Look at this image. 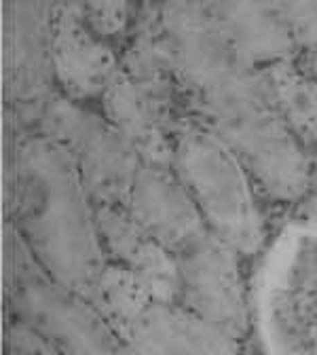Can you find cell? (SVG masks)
I'll return each mask as SVG.
<instances>
[{
	"label": "cell",
	"instance_id": "15",
	"mask_svg": "<svg viewBox=\"0 0 317 355\" xmlns=\"http://www.w3.org/2000/svg\"><path fill=\"white\" fill-rule=\"evenodd\" d=\"M273 83L280 106L296 136L317 142V76L298 62H282L264 68Z\"/></svg>",
	"mask_w": 317,
	"mask_h": 355
},
{
	"label": "cell",
	"instance_id": "5",
	"mask_svg": "<svg viewBox=\"0 0 317 355\" xmlns=\"http://www.w3.org/2000/svg\"><path fill=\"white\" fill-rule=\"evenodd\" d=\"M36 129L68 150L96 205L127 203L142 159L104 114L55 94Z\"/></svg>",
	"mask_w": 317,
	"mask_h": 355
},
{
	"label": "cell",
	"instance_id": "17",
	"mask_svg": "<svg viewBox=\"0 0 317 355\" xmlns=\"http://www.w3.org/2000/svg\"><path fill=\"white\" fill-rule=\"evenodd\" d=\"M298 49H317V0H280Z\"/></svg>",
	"mask_w": 317,
	"mask_h": 355
},
{
	"label": "cell",
	"instance_id": "19",
	"mask_svg": "<svg viewBox=\"0 0 317 355\" xmlns=\"http://www.w3.org/2000/svg\"><path fill=\"white\" fill-rule=\"evenodd\" d=\"M298 64H300L307 72H311V74H315V76H317V49H313V51H305Z\"/></svg>",
	"mask_w": 317,
	"mask_h": 355
},
{
	"label": "cell",
	"instance_id": "4",
	"mask_svg": "<svg viewBox=\"0 0 317 355\" xmlns=\"http://www.w3.org/2000/svg\"><path fill=\"white\" fill-rule=\"evenodd\" d=\"M9 231L13 315L47 336L60 353H127L94 302L44 271L11 222Z\"/></svg>",
	"mask_w": 317,
	"mask_h": 355
},
{
	"label": "cell",
	"instance_id": "14",
	"mask_svg": "<svg viewBox=\"0 0 317 355\" xmlns=\"http://www.w3.org/2000/svg\"><path fill=\"white\" fill-rule=\"evenodd\" d=\"M89 300L94 302L100 315L125 345L129 330L142 318V313L155 300V296L133 271L125 269L123 264L108 260L92 294H89Z\"/></svg>",
	"mask_w": 317,
	"mask_h": 355
},
{
	"label": "cell",
	"instance_id": "12",
	"mask_svg": "<svg viewBox=\"0 0 317 355\" xmlns=\"http://www.w3.org/2000/svg\"><path fill=\"white\" fill-rule=\"evenodd\" d=\"M127 353H235L241 343L218 330L180 300H153L125 338Z\"/></svg>",
	"mask_w": 317,
	"mask_h": 355
},
{
	"label": "cell",
	"instance_id": "2",
	"mask_svg": "<svg viewBox=\"0 0 317 355\" xmlns=\"http://www.w3.org/2000/svg\"><path fill=\"white\" fill-rule=\"evenodd\" d=\"M7 201L38 264L53 279L89 298L108 264L98 205L68 150L42 131L9 142Z\"/></svg>",
	"mask_w": 317,
	"mask_h": 355
},
{
	"label": "cell",
	"instance_id": "3",
	"mask_svg": "<svg viewBox=\"0 0 317 355\" xmlns=\"http://www.w3.org/2000/svg\"><path fill=\"white\" fill-rule=\"evenodd\" d=\"M171 167L187 187L212 233L243 258L264 243V218L252 173L235 150L197 116H180L171 127Z\"/></svg>",
	"mask_w": 317,
	"mask_h": 355
},
{
	"label": "cell",
	"instance_id": "6",
	"mask_svg": "<svg viewBox=\"0 0 317 355\" xmlns=\"http://www.w3.org/2000/svg\"><path fill=\"white\" fill-rule=\"evenodd\" d=\"M55 0H5V96L22 125L38 123L55 92L51 70Z\"/></svg>",
	"mask_w": 317,
	"mask_h": 355
},
{
	"label": "cell",
	"instance_id": "10",
	"mask_svg": "<svg viewBox=\"0 0 317 355\" xmlns=\"http://www.w3.org/2000/svg\"><path fill=\"white\" fill-rule=\"evenodd\" d=\"M201 13L254 64L296 58L298 44L280 0H193Z\"/></svg>",
	"mask_w": 317,
	"mask_h": 355
},
{
	"label": "cell",
	"instance_id": "8",
	"mask_svg": "<svg viewBox=\"0 0 317 355\" xmlns=\"http://www.w3.org/2000/svg\"><path fill=\"white\" fill-rule=\"evenodd\" d=\"M119 64L112 44L78 17L70 0H55L51 70L58 94L80 104L100 100Z\"/></svg>",
	"mask_w": 317,
	"mask_h": 355
},
{
	"label": "cell",
	"instance_id": "16",
	"mask_svg": "<svg viewBox=\"0 0 317 355\" xmlns=\"http://www.w3.org/2000/svg\"><path fill=\"white\" fill-rule=\"evenodd\" d=\"M70 5L78 17L112 47L121 42L125 47L142 9L140 0H70Z\"/></svg>",
	"mask_w": 317,
	"mask_h": 355
},
{
	"label": "cell",
	"instance_id": "13",
	"mask_svg": "<svg viewBox=\"0 0 317 355\" xmlns=\"http://www.w3.org/2000/svg\"><path fill=\"white\" fill-rule=\"evenodd\" d=\"M102 114L148 163L171 165L173 119L119 64L100 98Z\"/></svg>",
	"mask_w": 317,
	"mask_h": 355
},
{
	"label": "cell",
	"instance_id": "1",
	"mask_svg": "<svg viewBox=\"0 0 317 355\" xmlns=\"http://www.w3.org/2000/svg\"><path fill=\"white\" fill-rule=\"evenodd\" d=\"M159 11L193 116L235 150L262 195L300 199L311 184V163L266 70L246 58L193 0H159Z\"/></svg>",
	"mask_w": 317,
	"mask_h": 355
},
{
	"label": "cell",
	"instance_id": "9",
	"mask_svg": "<svg viewBox=\"0 0 317 355\" xmlns=\"http://www.w3.org/2000/svg\"><path fill=\"white\" fill-rule=\"evenodd\" d=\"M125 207L173 254L207 231L187 187L175 169L165 163H140Z\"/></svg>",
	"mask_w": 317,
	"mask_h": 355
},
{
	"label": "cell",
	"instance_id": "18",
	"mask_svg": "<svg viewBox=\"0 0 317 355\" xmlns=\"http://www.w3.org/2000/svg\"><path fill=\"white\" fill-rule=\"evenodd\" d=\"M9 351L15 355H49V353H60L58 347L40 334L34 326H30L24 320H17L9 326Z\"/></svg>",
	"mask_w": 317,
	"mask_h": 355
},
{
	"label": "cell",
	"instance_id": "7",
	"mask_svg": "<svg viewBox=\"0 0 317 355\" xmlns=\"http://www.w3.org/2000/svg\"><path fill=\"white\" fill-rule=\"evenodd\" d=\"M180 269V302L218 330L243 340L250 311L241 277V254L209 229L175 254Z\"/></svg>",
	"mask_w": 317,
	"mask_h": 355
},
{
	"label": "cell",
	"instance_id": "11",
	"mask_svg": "<svg viewBox=\"0 0 317 355\" xmlns=\"http://www.w3.org/2000/svg\"><path fill=\"white\" fill-rule=\"evenodd\" d=\"M98 225L108 260L138 275L155 300H180L175 254L151 235L125 205H98Z\"/></svg>",
	"mask_w": 317,
	"mask_h": 355
}]
</instances>
